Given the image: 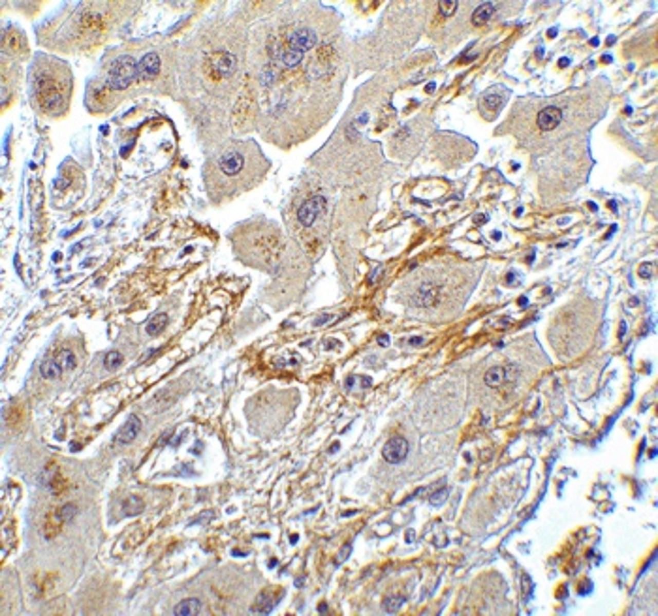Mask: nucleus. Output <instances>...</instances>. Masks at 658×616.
Here are the masks:
<instances>
[{
  "mask_svg": "<svg viewBox=\"0 0 658 616\" xmlns=\"http://www.w3.org/2000/svg\"><path fill=\"white\" fill-rule=\"evenodd\" d=\"M254 148H230L220 154L214 164V171L220 177V188H231L233 192L247 190V186L254 182L248 173V158Z\"/></svg>",
  "mask_w": 658,
  "mask_h": 616,
  "instance_id": "obj_1",
  "label": "nucleus"
},
{
  "mask_svg": "<svg viewBox=\"0 0 658 616\" xmlns=\"http://www.w3.org/2000/svg\"><path fill=\"white\" fill-rule=\"evenodd\" d=\"M137 79V62L130 55H122L111 64L107 85L113 90H124Z\"/></svg>",
  "mask_w": 658,
  "mask_h": 616,
  "instance_id": "obj_2",
  "label": "nucleus"
},
{
  "mask_svg": "<svg viewBox=\"0 0 658 616\" xmlns=\"http://www.w3.org/2000/svg\"><path fill=\"white\" fill-rule=\"evenodd\" d=\"M325 211V197L324 196H314L310 199L303 203L299 211H297V220H299V224L305 226V228H310L314 226V222L320 218V214Z\"/></svg>",
  "mask_w": 658,
  "mask_h": 616,
  "instance_id": "obj_3",
  "label": "nucleus"
},
{
  "mask_svg": "<svg viewBox=\"0 0 658 616\" xmlns=\"http://www.w3.org/2000/svg\"><path fill=\"white\" fill-rule=\"evenodd\" d=\"M382 455H384L386 462L400 464L406 458V455H408V442H406L405 438H400V436L391 438L390 442L384 445V451H382Z\"/></svg>",
  "mask_w": 658,
  "mask_h": 616,
  "instance_id": "obj_4",
  "label": "nucleus"
},
{
  "mask_svg": "<svg viewBox=\"0 0 658 616\" xmlns=\"http://www.w3.org/2000/svg\"><path fill=\"white\" fill-rule=\"evenodd\" d=\"M538 128L543 132H551L555 130L557 126L562 122V111L559 107H555V105H547V107H543L538 115Z\"/></svg>",
  "mask_w": 658,
  "mask_h": 616,
  "instance_id": "obj_5",
  "label": "nucleus"
},
{
  "mask_svg": "<svg viewBox=\"0 0 658 616\" xmlns=\"http://www.w3.org/2000/svg\"><path fill=\"white\" fill-rule=\"evenodd\" d=\"M158 71H160V59L156 53H147V55L137 62V79H139V81L153 79Z\"/></svg>",
  "mask_w": 658,
  "mask_h": 616,
  "instance_id": "obj_6",
  "label": "nucleus"
},
{
  "mask_svg": "<svg viewBox=\"0 0 658 616\" xmlns=\"http://www.w3.org/2000/svg\"><path fill=\"white\" fill-rule=\"evenodd\" d=\"M314 44H316V34L310 30V28H299L296 32L290 36V47L291 51H305L313 49Z\"/></svg>",
  "mask_w": 658,
  "mask_h": 616,
  "instance_id": "obj_7",
  "label": "nucleus"
},
{
  "mask_svg": "<svg viewBox=\"0 0 658 616\" xmlns=\"http://www.w3.org/2000/svg\"><path fill=\"white\" fill-rule=\"evenodd\" d=\"M139 431H141V419H139L137 415H130L126 419V423L121 426L119 434H117V442L121 443V445H128L130 442L136 440Z\"/></svg>",
  "mask_w": 658,
  "mask_h": 616,
  "instance_id": "obj_8",
  "label": "nucleus"
},
{
  "mask_svg": "<svg viewBox=\"0 0 658 616\" xmlns=\"http://www.w3.org/2000/svg\"><path fill=\"white\" fill-rule=\"evenodd\" d=\"M237 68V57L231 53H220L213 59V70L220 77H230Z\"/></svg>",
  "mask_w": 658,
  "mask_h": 616,
  "instance_id": "obj_9",
  "label": "nucleus"
},
{
  "mask_svg": "<svg viewBox=\"0 0 658 616\" xmlns=\"http://www.w3.org/2000/svg\"><path fill=\"white\" fill-rule=\"evenodd\" d=\"M202 612V601L199 600H182L181 603H177L173 609L175 616H192Z\"/></svg>",
  "mask_w": 658,
  "mask_h": 616,
  "instance_id": "obj_10",
  "label": "nucleus"
},
{
  "mask_svg": "<svg viewBox=\"0 0 658 616\" xmlns=\"http://www.w3.org/2000/svg\"><path fill=\"white\" fill-rule=\"evenodd\" d=\"M493 13H495V4H493V2H485V4H480L476 10H474V13H472V23H474L476 27H480V25H485V23H487L489 19L493 17Z\"/></svg>",
  "mask_w": 658,
  "mask_h": 616,
  "instance_id": "obj_11",
  "label": "nucleus"
},
{
  "mask_svg": "<svg viewBox=\"0 0 658 616\" xmlns=\"http://www.w3.org/2000/svg\"><path fill=\"white\" fill-rule=\"evenodd\" d=\"M62 372L64 370H62V366L59 365V361H57L55 357L44 361L42 366H40V374H42V378H45V380H57Z\"/></svg>",
  "mask_w": 658,
  "mask_h": 616,
  "instance_id": "obj_12",
  "label": "nucleus"
},
{
  "mask_svg": "<svg viewBox=\"0 0 658 616\" xmlns=\"http://www.w3.org/2000/svg\"><path fill=\"white\" fill-rule=\"evenodd\" d=\"M506 380H510V370H504V368H500V366H495L491 370L485 374V383H487L489 387H499Z\"/></svg>",
  "mask_w": 658,
  "mask_h": 616,
  "instance_id": "obj_13",
  "label": "nucleus"
},
{
  "mask_svg": "<svg viewBox=\"0 0 658 616\" xmlns=\"http://www.w3.org/2000/svg\"><path fill=\"white\" fill-rule=\"evenodd\" d=\"M143 509H145V506H143L141 500L136 498V496L128 498L126 502L122 503V513H124L126 517H137V515H141L143 513Z\"/></svg>",
  "mask_w": 658,
  "mask_h": 616,
  "instance_id": "obj_14",
  "label": "nucleus"
},
{
  "mask_svg": "<svg viewBox=\"0 0 658 616\" xmlns=\"http://www.w3.org/2000/svg\"><path fill=\"white\" fill-rule=\"evenodd\" d=\"M55 359L59 361V365L62 366V370H74L76 368V353L71 349H62L55 355Z\"/></svg>",
  "mask_w": 658,
  "mask_h": 616,
  "instance_id": "obj_15",
  "label": "nucleus"
},
{
  "mask_svg": "<svg viewBox=\"0 0 658 616\" xmlns=\"http://www.w3.org/2000/svg\"><path fill=\"white\" fill-rule=\"evenodd\" d=\"M166 325H168V316H166V314H156V316L147 323V329H145V331H147L149 337H154V334H158Z\"/></svg>",
  "mask_w": 658,
  "mask_h": 616,
  "instance_id": "obj_16",
  "label": "nucleus"
},
{
  "mask_svg": "<svg viewBox=\"0 0 658 616\" xmlns=\"http://www.w3.org/2000/svg\"><path fill=\"white\" fill-rule=\"evenodd\" d=\"M403 603H405V595H390L384 600L382 609H384V612H397L403 607Z\"/></svg>",
  "mask_w": 658,
  "mask_h": 616,
  "instance_id": "obj_17",
  "label": "nucleus"
},
{
  "mask_svg": "<svg viewBox=\"0 0 658 616\" xmlns=\"http://www.w3.org/2000/svg\"><path fill=\"white\" fill-rule=\"evenodd\" d=\"M280 60L284 62V66H288V68H294V66H297L303 60V53H301V51H291L290 49V51H286L284 55L280 57Z\"/></svg>",
  "mask_w": 658,
  "mask_h": 616,
  "instance_id": "obj_18",
  "label": "nucleus"
},
{
  "mask_svg": "<svg viewBox=\"0 0 658 616\" xmlns=\"http://www.w3.org/2000/svg\"><path fill=\"white\" fill-rule=\"evenodd\" d=\"M122 363V353H119V351H109V353L105 355V359H104V366L105 368H109V370H115V368H119V365H121Z\"/></svg>",
  "mask_w": 658,
  "mask_h": 616,
  "instance_id": "obj_19",
  "label": "nucleus"
},
{
  "mask_svg": "<svg viewBox=\"0 0 658 616\" xmlns=\"http://www.w3.org/2000/svg\"><path fill=\"white\" fill-rule=\"evenodd\" d=\"M76 513H77V509H76L74 503H66V506H62L61 509L57 511V517L61 518V520H70V518L76 517Z\"/></svg>",
  "mask_w": 658,
  "mask_h": 616,
  "instance_id": "obj_20",
  "label": "nucleus"
},
{
  "mask_svg": "<svg viewBox=\"0 0 658 616\" xmlns=\"http://www.w3.org/2000/svg\"><path fill=\"white\" fill-rule=\"evenodd\" d=\"M438 10H440V13H442L444 17H450V15H453V13H455L457 2H455V0H444V2H438Z\"/></svg>",
  "mask_w": 658,
  "mask_h": 616,
  "instance_id": "obj_21",
  "label": "nucleus"
},
{
  "mask_svg": "<svg viewBox=\"0 0 658 616\" xmlns=\"http://www.w3.org/2000/svg\"><path fill=\"white\" fill-rule=\"evenodd\" d=\"M448 489H442V491H438V492H434L433 496H431V503H433V506H440V503H444V500H446V496H448Z\"/></svg>",
  "mask_w": 658,
  "mask_h": 616,
  "instance_id": "obj_22",
  "label": "nucleus"
},
{
  "mask_svg": "<svg viewBox=\"0 0 658 616\" xmlns=\"http://www.w3.org/2000/svg\"><path fill=\"white\" fill-rule=\"evenodd\" d=\"M639 274H642V276H651V274H653V265H649L647 269L642 267L639 269Z\"/></svg>",
  "mask_w": 658,
  "mask_h": 616,
  "instance_id": "obj_23",
  "label": "nucleus"
},
{
  "mask_svg": "<svg viewBox=\"0 0 658 616\" xmlns=\"http://www.w3.org/2000/svg\"><path fill=\"white\" fill-rule=\"evenodd\" d=\"M327 320H331V316H322L320 320H316V325H322V323L327 322Z\"/></svg>",
  "mask_w": 658,
  "mask_h": 616,
  "instance_id": "obj_24",
  "label": "nucleus"
},
{
  "mask_svg": "<svg viewBox=\"0 0 658 616\" xmlns=\"http://www.w3.org/2000/svg\"><path fill=\"white\" fill-rule=\"evenodd\" d=\"M422 342H423V340H422V338H419V337H414V338H412V340H410L412 346H417V344H422Z\"/></svg>",
  "mask_w": 658,
  "mask_h": 616,
  "instance_id": "obj_25",
  "label": "nucleus"
},
{
  "mask_svg": "<svg viewBox=\"0 0 658 616\" xmlns=\"http://www.w3.org/2000/svg\"><path fill=\"white\" fill-rule=\"evenodd\" d=\"M132 147H134V143H130V145H128V147H124V148H122V151H121V154H122V156H124V154H128V151H130V148H132Z\"/></svg>",
  "mask_w": 658,
  "mask_h": 616,
  "instance_id": "obj_26",
  "label": "nucleus"
},
{
  "mask_svg": "<svg viewBox=\"0 0 658 616\" xmlns=\"http://www.w3.org/2000/svg\"><path fill=\"white\" fill-rule=\"evenodd\" d=\"M568 64H570V60H568V59H560L559 60V66H568Z\"/></svg>",
  "mask_w": 658,
  "mask_h": 616,
  "instance_id": "obj_27",
  "label": "nucleus"
},
{
  "mask_svg": "<svg viewBox=\"0 0 658 616\" xmlns=\"http://www.w3.org/2000/svg\"><path fill=\"white\" fill-rule=\"evenodd\" d=\"M378 344H382V346H386V344H388V337H380V338H378Z\"/></svg>",
  "mask_w": 658,
  "mask_h": 616,
  "instance_id": "obj_28",
  "label": "nucleus"
},
{
  "mask_svg": "<svg viewBox=\"0 0 658 616\" xmlns=\"http://www.w3.org/2000/svg\"><path fill=\"white\" fill-rule=\"evenodd\" d=\"M549 36H557V28H549Z\"/></svg>",
  "mask_w": 658,
  "mask_h": 616,
  "instance_id": "obj_29",
  "label": "nucleus"
},
{
  "mask_svg": "<svg viewBox=\"0 0 658 616\" xmlns=\"http://www.w3.org/2000/svg\"><path fill=\"white\" fill-rule=\"evenodd\" d=\"M434 90V83H431V85H427V92H433Z\"/></svg>",
  "mask_w": 658,
  "mask_h": 616,
  "instance_id": "obj_30",
  "label": "nucleus"
},
{
  "mask_svg": "<svg viewBox=\"0 0 658 616\" xmlns=\"http://www.w3.org/2000/svg\"><path fill=\"white\" fill-rule=\"evenodd\" d=\"M327 611V609H325V603H322V605H320V612H322V614H324V612Z\"/></svg>",
  "mask_w": 658,
  "mask_h": 616,
  "instance_id": "obj_31",
  "label": "nucleus"
}]
</instances>
